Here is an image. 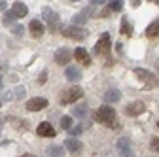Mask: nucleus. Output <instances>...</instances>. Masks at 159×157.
<instances>
[{
    "label": "nucleus",
    "instance_id": "nucleus-30",
    "mask_svg": "<svg viewBox=\"0 0 159 157\" xmlns=\"http://www.w3.org/2000/svg\"><path fill=\"white\" fill-rule=\"evenodd\" d=\"M89 2L93 4V6H101V4H104L106 0H89Z\"/></svg>",
    "mask_w": 159,
    "mask_h": 157
},
{
    "label": "nucleus",
    "instance_id": "nucleus-31",
    "mask_svg": "<svg viewBox=\"0 0 159 157\" xmlns=\"http://www.w3.org/2000/svg\"><path fill=\"white\" fill-rule=\"evenodd\" d=\"M6 10V2H4V0H0V11H4Z\"/></svg>",
    "mask_w": 159,
    "mask_h": 157
},
{
    "label": "nucleus",
    "instance_id": "nucleus-5",
    "mask_svg": "<svg viewBox=\"0 0 159 157\" xmlns=\"http://www.w3.org/2000/svg\"><path fill=\"white\" fill-rule=\"evenodd\" d=\"M134 76H136L140 82H144L146 85H157V83H159L157 78H155L150 70H144V68H136V70H134Z\"/></svg>",
    "mask_w": 159,
    "mask_h": 157
},
{
    "label": "nucleus",
    "instance_id": "nucleus-25",
    "mask_svg": "<svg viewBox=\"0 0 159 157\" xmlns=\"http://www.w3.org/2000/svg\"><path fill=\"white\" fill-rule=\"evenodd\" d=\"M70 127H72V117H70V115H63V117H61V129L68 131Z\"/></svg>",
    "mask_w": 159,
    "mask_h": 157
},
{
    "label": "nucleus",
    "instance_id": "nucleus-6",
    "mask_svg": "<svg viewBox=\"0 0 159 157\" xmlns=\"http://www.w3.org/2000/svg\"><path fill=\"white\" fill-rule=\"evenodd\" d=\"M48 99H44V96H32L30 101H27V110L29 112H40V110H44L48 106Z\"/></svg>",
    "mask_w": 159,
    "mask_h": 157
},
{
    "label": "nucleus",
    "instance_id": "nucleus-32",
    "mask_svg": "<svg viewBox=\"0 0 159 157\" xmlns=\"http://www.w3.org/2000/svg\"><path fill=\"white\" fill-rule=\"evenodd\" d=\"M131 4L136 8V6H140V0H131Z\"/></svg>",
    "mask_w": 159,
    "mask_h": 157
},
{
    "label": "nucleus",
    "instance_id": "nucleus-13",
    "mask_svg": "<svg viewBox=\"0 0 159 157\" xmlns=\"http://www.w3.org/2000/svg\"><path fill=\"white\" fill-rule=\"evenodd\" d=\"M65 148L70 153H80V151H82V142H80L78 138H74V136H70V138L65 142Z\"/></svg>",
    "mask_w": 159,
    "mask_h": 157
},
{
    "label": "nucleus",
    "instance_id": "nucleus-29",
    "mask_svg": "<svg viewBox=\"0 0 159 157\" xmlns=\"http://www.w3.org/2000/svg\"><path fill=\"white\" fill-rule=\"evenodd\" d=\"M46 80H48V72H42V74L38 76V83H40V85H44Z\"/></svg>",
    "mask_w": 159,
    "mask_h": 157
},
{
    "label": "nucleus",
    "instance_id": "nucleus-12",
    "mask_svg": "<svg viewBox=\"0 0 159 157\" xmlns=\"http://www.w3.org/2000/svg\"><path fill=\"white\" fill-rule=\"evenodd\" d=\"M29 30L32 32L34 38H42V36H44V23L38 21V19H34V21L29 23Z\"/></svg>",
    "mask_w": 159,
    "mask_h": 157
},
{
    "label": "nucleus",
    "instance_id": "nucleus-15",
    "mask_svg": "<svg viewBox=\"0 0 159 157\" xmlns=\"http://www.w3.org/2000/svg\"><path fill=\"white\" fill-rule=\"evenodd\" d=\"M11 11H13V15H15V17H25V15L29 13V8H27L23 2H13Z\"/></svg>",
    "mask_w": 159,
    "mask_h": 157
},
{
    "label": "nucleus",
    "instance_id": "nucleus-37",
    "mask_svg": "<svg viewBox=\"0 0 159 157\" xmlns=\"http://www.w3.org/2000/svg\"><path fill=\"white\" fill-rule=\"evenodd\" d=\"M72 2H78V0H72Z\"/></svg>",
    "mask_w": 159,
    "mask_h": 157
},
{
    "label": "nucleus",
    "instance_id": "nucleus-10",
    "mask_svg": "<svg viewBox=\"0 0 159 157\" xmlns=\"http://www.w3.org/2000/svg\"><path fill=\"white\" fill-rule=\"evenodd\" d=\"M74 59H76L80 65H84V66H89V65H91V57H89L87 49H84V47L74 49Z\"/></svg>",
    "mask_w": 159,
    "mask_h": 157
},
{
    "label": "nucleus",
    "instance_id": "nucleus-23",
    "mask_svg": "<svg viewBox=\"0 0 159 157\" xmlns=\"http://www.w3.org/2000/svg\"><path fill=\"white\" fill-rule=\"evenodd\" d=\"M121 34H125V36L133 34V27L129 23V19H123V21H121Z\"/></svg>",
    "mask_w": 159,
    "mask_h": 157
},
{
    "label": "nucleus",
    "instance_id": "nucleus-14",
    "mask_svg": "<svg viewBox=\"0 0 159 157\" xmlns=\"http://www.w3.org/2000/svg\"><path fill=\"white\" fill-rule=\"evenodd\" d=\"M66 80L68 82H80V78H82V72H80L78 66H66Z\"/></svg>",
    "mask_w": 159,
    "mask_h": 157
},
{
    "label": "nucleus",
    "instance_id": "nucleus-39",
    "mask_svg": "<svg viewBox=\"0 0 159 157\" xmlns=\"http://www.w3.org/2000/svg\"><path fill=\"white\" fill-rule=\"evenodd\" d=\"M0 104H2V102H0Z\"/></svg>",
    "mask_w": 159,
    "mask_h": 157
},
{
    "label": "nucleus",
    "instance_id": "nucleus-17",
    "mask_svg": "<svg viewBox=\"0 0 159 157\" xmlns=\"http://www.w3.org/2000/svg\"><path fill=\"white\" fill-rule=\"evenodd\" d=\"M146 36H148V38H159V19H155L153 23L148 25V29H146Z\"/></svg>",
    "mask_w": 159,
    "mask_h": 157
},
{
    "label": "nucleus",
    "instance_id": "nucleus-11",
    "mask_svg": "<svg viewBox=\"0 0 159 157\" xmlns=\"http://www.w3.org/2000/svg\"><path fill=\"white\" fill-rule=\"evenodd\" d=\"M36 132H38V136H48V138H53V136L57 134V131L48 123V121H42L38 127H36Z\"/></svg>",
    "mask_w": 159,
    "mask_h": 157
},
{
    "label": "nucleus",
    "instance_id": "nucleus-1",
    "mask_svg": "<svg viewBox=\"0 0 159 157\" xmlns=\"http://www.w3.org/2000/svg\"><path fill=\"white\" fill-rule=\"evenodd\" d=\"M95 121L97 123H102V125H108L110 129H119L121 125L117 123V119H116V110L112 108V106H101V108H97V112H95Z\"/></svg>",
    "mask_w": 159,
    "mask_h": 157
},
{
    "label": "nucleus",
    "instance_id": "nucleus-27",
    "mask_svg": "<svg viewBox=\"0 0 159 157\" xmlns=\"http://www.w3.org/2000/svg\"><path fill=\"white\" fill-rule=\"evenodd\" d=\"M150 148L153 150V151H159V138L155 136V138H152V142H150Z\"/></svg>",
    "mask_w": 159,
    "mask_h": 157
},
{
    "label": "nucleus",
    "instance_id": "nucleus-16",
    "mask_svg": "<svg viewBox=\"0 0 159 157\" xmlns=\"http://www.w3.org/2000/svg\"><path fill=\"white\" fill-rule=\"evenodd\" d=\"M117 151H119V155H121V153H129V151H133L131 140H129V138H119V140H117Z\"/></svg>",
    "mask_w": 159,
    "mask_h": 157
},
{
    "label": "nucleus",
    "instance_id": "nucleus-8",
    "mask_svg": "<svg viewBox=\"0 0 159 157\" xmlns=\"http://www.w3.org/2000/svg\"><path fill=\"white\" fill-rule=\"evenodd\" d=\"M95 51H97L98 55H106V53L110 51V34H108V32L101 34L98 42L95 44Z\"/></svg>",
    "mask_w": 159,
    "mask_h": 157
},
{
    "label": "nucleus",
    "instance_id": "nucleus-24",
    "mask_svg": "<svg viewBox=\"0 0 159 157\" xmlns=\"http://www.w3.org/2000/svg\"><path fill=\"white\" fill-rule=\"evenodd\" d=\"M13 19H15V15H13V11L10 10V11H6V13H4V17H2V23H4L6 27H11Z\"/></svg>",
    "mask_w": 159,
    "mask_h": 157
},
{
    "label": "nucleus",
    "instance_id": "nucleus-36",
    "mask_svg": "<svg viewBox=\"0 0 159 157\" xmlns=\"http://www.w3.org/2000/svg\"><path fill=\"white\" fill-rule=\"evenodd\" d=\"M0 87H2V80H0Z\"/></svg>",
    "mask_w": 159,
    "mask_h": 157
},
{
    "label": "nucleus",
    "instance_id": "nucleus-3",
    "mask_svg": "<svg viewBox=\"0 0 159 157\" xmlns=\"http://www.w3.org/2000/svg\"><path fill=\"white\" fill-rule=\"evenodd\" d=\"M84 96V89L78 87V85H72L70 89H66L63 95H61V102L63 104H74L76 101H80Z\"/></svg>",
    "mask_w": 159,
    "mask_h": 157
},
{
    "label": "nucleus",
    "instance_id": "nucleus-9",
    "mask_svg": "<svg viewBox=\"0 0 159 157\" xmlns=\"http://www.w3.org/2000/svg\"><path fill=\"white\" fill-rule=\"evenodd\" d=\"M144 112H146V104H144V102H140V101H134V102L127 104V108H125V114H127L129 117L140 115V114H144Z\"/></svg>",
    "mask_w": 159,
    "mask_h": 157
},
{
    "label": "nucleus",
    "instance_id": "nucleus-28",
    "mask_svg": "<svg viewBox=\"0 0 159 157\" xmlns=\"http://www.w3.org/2000/svg\"><path fill=\"white\" fill-rule=\"evenodd\" d=\"M11 30H13V34H15V36H21V34L25 32V29H23L21 25H15V27H13Z\"/></svg>",
    "mask_w": 159,
    "mask_h": 157
},
{
    "label": "nucleus",
    "instance_id": "nucleus-33",
    "mask_svg": "<svg viewBox=\"0 0 159 157\" xmlns=\"http://www.w3.org/2000/svg\"><path fill=\"white\" fill-rule=\"evenodd\" d=\"M121 157H134V153H133V151H129V153H121Z\"/></svg>",
    "mask_w": 159,
    "mask_h": 157
},
{
    "label": "nucleus",
    "instance_id": "nucleus-21",
    "mask_svg": "<svg viewBox=\"0 0 159 157\" xmlns=\"http://www.w3.org/2000/svg\"><path fill=\"white\" fill-rule=\"evenodd\" d=\"M123 0H110V2H108V10L110 11H121L123 10Z\"/></svg>",
    "mask_w": 159,
    "mask_h": 157
},
{
    "label": "nucleus",
    "instance_id": "nucleus-19",
    "mask_svg": "<svg viewBox=\"0 0 159 157\" xmlns=\"http://www.w3.org/2000/svg\"><path fill=\"white\" fill-rule=\"evenodd\" d=\"M119 96H121V93L117 89H108L104 93V102H116V101H119Z\"/></svg>",
    "mask_w": 159,
    "mask_h": 157
},
{
    "label": "nucleus",
    "instance_id": "nucleus-20",
    "mask_svg": "<svg viewBox=\"0 0 159 157\" xmlns=\"http://www.w3.org/2000/svg\"><path fill=\"white\" fill-rule=\"evenodd\" d=\"M91 13V10H85L84 13H78V15H74L72 17V25H84L85 21H87V15Z\"/></svg>",
    "mask_w": 159,
    "mask_h": 157
},
{
    "label": "nucleus",
    "instance_id": "nucleus-26",
    "mask_svg": "<svg viewBox=\"0 0 159 157\" xmlns=\"http://www.w3.org/2000/svg\"><path fill=\"white\" fill-rule=\"evenodd\" d=\"M85 127H87V123H82V125H78V127H70L68 132H70L72 136H78L80 132H84V131H85Z\"/></svg>",
    "mask_w": 159,
    "mask_h": 157
},
{
    "label": "nucleus",
    "instance_id": "nucleus-7",
    "mask_svg": "<svg viewBox=\"0 0 159 157\" xmlns=\"http://www.w3.org/2000/svg\"><path fill=\"white\" fill-rule=\"evenodd\" d=\"M72 57H74V51L72 49H68V47H59L55 51V63H59V65H68Z\"/></svg>",
    "mask_w": 159,
    "mask_h": 157
},
{
    "label": "nucleus",
    "instance_id": "nucleus-34",
    "mask_svg": "<svg viewBox=\"0 0 159 157\" xmlns=\"http://www.w3.org/2000/svg\"><path fill=\"white\" fill-rule=\"evenodd\" d=\"M23 157H34V155H29V153H27V155H23Z\"/></svg>",
    "mask_w": 159,
    "mask_h": 157
},
{
    "label": "nucleus",
    "instance_id": "nucleus-18",
    "mask_svg": "<svg viewBox=\"0 0 159 157\" xmlns=\"http://www.w3.org/2000/svg\"><path fill=\"white\" fill-rule=\"evenodd\" d=\"M65 150H66V148L59 146V144L49 146V148H48V157H63V155H65Z\"/></svg>",
    "mask_w": 159,
    "mask_h": 157
},
{
    "label": "nucleus",
    "instance_id": "nucleus-38",
    "mask_svg": "<svg viewBox=\"0 0 159 157\" xmlns=\"http://www.w3.org/2000/svg\"><path fill=\"white\" fill-rule=\"evenodd\" d=\"M157 127H159V123H157Z\"/></svg>",
    "mask_w": 159,
    "mask_h": 157
},
{
    "label": "nucleus",
    "instance_id": "nucleus-4",
    "mask_svg": "<svg viewBox=\"0 0 159 157\" xmlns=\"http://www.w3.org/2000/svg\"><path fill=\"white\" fill-rule=\"evenodd\" d=\"M42 15H44L46 25H48V30L49 32H57L59 30V13L51 11L49 8H44L42 10Z\"/></svg>",
    "mask_w": 159,
    "mask_h": 157
},
{
    "label": "nucleus",
    "instance_id": "nucleus-35",
    "mask_svg": "<svg viewBox=\"0 0 159 157\" xmlns=\"http://www.w3.org/2000/svg\"><path fill=\"white\" fill-rule=\"evenodd\" d=\"M157 72H159V63H157Z\"/></svg>",
    "mask_w": 159,
    "mask_h": 157
},
{
    "label": "nucleus",
    "instance_id": "nucleus-22",
    "mask_svg": "<svg viewBox=\"0 0 159 157\" xmlns=\"http://www.w3.org/2000/svg\"><path fill=\"white\" fill-rule=\"evenodd\" d=\"M74 115L80 117V119H84L87 115V104H80V106H74Z\"/></svg>",
    "mask_w": 159,
    "mask_h": 157
},
{
    "label": "nucleus",
    "instance_id": "nucleus-2",
    "mask_svg": "<svg viewBox=\"0 0 159 157\" xmlns=\"http://www.w3.org/2000/svg\"><path fill=\"white\" fill-rule=\"evenodd\" d=\"M61 32L65 38H74V40H85L87 38V30L78 27V25H66L61 29Z\"/></svg>",
    "mask_w": 159,
    "mask_h": 157
}]
</instances>
